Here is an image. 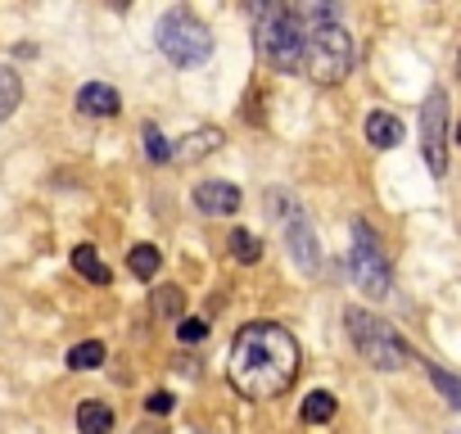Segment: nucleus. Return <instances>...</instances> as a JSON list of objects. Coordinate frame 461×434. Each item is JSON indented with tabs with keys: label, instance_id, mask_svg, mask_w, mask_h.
Instances as JSON below:
<instances>
[{
	"label": "nucleus",
	"instance_id": "1",
	"mask_svg": "<svg viewBox=\"0 0 461 434\" xmlns=\"http://www.w3.org/2000/svg\"><path fill=\"white\" fill-rule=\"evenodd\" d=\"M299 375V339L276 321H249L230 339L226 380L245 398H281Z\"/></svg>",
	"mask_w": 461,
	"mask_h": 434
},
{
	"label": "nucleus",
	"instance_id": "2",
	"mask_svg": "<svg viewBox=\"0 0 461 434\" xmlns=\"http://www.w3.org/2000/svg\"><path fill=\"white\" fill-rule=\"evenodd\" d=\"M344 326H348V339L357 344V353H362L375 371H398V366L411 362L407 339H402L384 317H375V312H366V308H348V312H344Z\"/></svg>",
	"mask_w": 461,
	"mask_h": 434
},
{
	"label": "nucleus",
	"instance_id": "3",
	"mask_svg": "<svg viewBox=\"0 0 461 434\" xmlns=\"http://www.w3.org/2000/svg\"><path fill=\"white\" fill-rule=\"evenodd\" d=\"M303 68L317 86H339L353 73V37L339 23H321L303 32Z\"/></svg>",
	"mask_w": 461,
	"mask_h": 434
},
{
	"label": "nucleus",
	"instance_id": "4",
	"mask_svg": "<svg viewBox=\"0 0 461 434\" xmlns=\"http://www.w3.org/2000/svg\"><path fill=\"white\" fill-rule=\"evenodd\" d=\"M258 50L276 73H294L303 64V23L285 5H258Z\"/></svg>",
	"mask_w": 461,
	"mask_h": 434
},
{
	"label": "nucleus",
	"instance_id": "5",
	"mask_svg": "<svg viewBox=\"0 0 461 434\" xmlns=\"http://www.w3.org/2000/svg\"><path fill=\"white\" fill-rule=\"evenodd\" d=\"M158 50H163V59L167 64H176V68H199L208 55H212V32L190 14V10H167L163 19H158Z\"/></svg>",
	"mask_w": 461,
	"mask_h": 434
},
{
	"label": "nucleus",
	"instance_id": "6",
	"mask_svg": "<svg viewBox=\"0 0 461 434\" xmlns=\"http://www.w3.org/2000/svg\"><path fill=\"white\" fill-rule=\"evenodd\" d=\"M348 267H353V281H357V290H362V294H371V299H384V294L393 290L389 258L380 254L375 236H371L362 222L353 227V258H348Z\"/></svg>",
	"mask_w": 461,
	"mask_h": 434
},
{
	"label": "nucleus",
	"instance_id": "7",
	"mask_svg": "<svg viewBox=\"0 0 461 434\" xmlns=\"http://www.w3.org/2000/svg\"><path fill=\"white\" fill-rule=\"evenodd\" d=\"M420 149L434 176H447V95L429 91L425 109H420Z\"/></svg>",
	"mask_w": 461,
	"mask_h": 434
},
{
	"label": "nucleus",
	"instance_id": "8",
	"mask_svg": "<svg viewBox=\"0 0 461 434\" xmlns=\"http://www.w3.org/2000/svg\"><path fill=\"white\" fill-rule=\"evenodd\" d=\"M285 245H290V254H294V263L308 272V276H317V267H321V249H317V236H312V222L303 212H294L290 222H285Z\"/></svg>",
	"mask_w": 461,
	"mask_h": 434
},
{
	"label": "nucleus",
	"instance_id": "9",
	"mask_svg": "<svg viewBox=\"0 0 461 434\" xmlns=\"http://www.w3.org/2000/svg\"><path fill=\"white\" fill-rule=\"evenodd\" d=\"M194 208L199 212H212V217H230L240 208V190L230 181H199L194 185Z\"/></svg>",
	"mask_w": 461,
	"mask_h": 434
},
{
	"label": "nucleus",
	"instance_id": "10",
	"mask_svg": "<svg viewBox=\"0 0 461 434\" xmlns=\"http://www.w3.org/2000/svg\"><path fill=\"white\" fill-rule=\"evenodd\" d=\"M77 109H82L86 118H118V113H122V95H118L113 86H104V82H86V86L77 91Z\"/></svg>",
	"mask_w": 461,
	"mask_h": 434
},
{
	"label": "nucleus",
	"instance_id": "11",
	"mask_svg": "<svg viewBox=\"0 0 461 434\" xmlns=\"http://www.w3.org/2000/svg\"><path fill=\"white\" fill-rule=\"evenodd\" d=\"M221 140H226V136H221L217 127H199V131H190V136H181V140L172 145V158H176V163H199V158L212 154Z\"/></svg>",
	"mask_w": 461,
	"mask_h": 434
},
{
	"label": "nucleus",
	"instance_id": "12",
	"mask_svg": "<svg viewBox=\"0 0 461 434\" xmlns=\"http://www.w3.org/2000/svg\"><path fill=\"white\" fill-rule=\"evenodd\" d=\"M366 140L375 149H393V145H402V122L393 113L375 109V113H366Z\"/></svg>",
	"mask_w": 461,
	"mask_h": 434
},
{
	"label": "nucleus",
	"instance_id": "13",
	"mask_svg": "<svg viewBox=\"0 0 461 434\" xmlns=\"http://www.w3.org/2000/svg\"><path fill=\"white\" fill-rule=\"evenodd\" d=\"M73 267H77L91 285H109V263H104L91 245H77V249H73Z\"/></svg>",
	"mask_w": 461,
	"mask_h": 434
},
{
	"label": "nucleus",
	"instance_id": "14",
	"mask_svg": "<svg viewBox=\"0 0 461 434\" xmlns=\"http://www.w3.org/2000/svg\"><path fill=\"white\" fill-rule=\"evenodd\" d=\"M335 407H339V402H335V393H330V389H312V393L303 398L299 416H303L308 425H326V420L335 416Z\"/></svg>",
	"mask_w": 461,
	"mask_h": 434
},
{
	"label": "nucleus",
	"instance_id": "15",
	"mask_svg": "<svg viewBox=\"0 0 461 434\" xmlns=\"http://www.w3.org/2000/svg\"><path fill=\"white\" fill-rule=\"evenodd\" d=\"M77 429L82 434H109L113 429V411L104 402H82L77 407Z\"/></svg>",
	"mask_w": 461,
	"mask_h": 434
},
{
	"label": "nucleus",
	"instance_id": "16",
	"mask_svg": "<svg viewBox=\"0 0 461 434\" xmlns=\"http://www.w3.org/2000/svg\"><path fill=\"white\" fill-rule=\"evenodd\" d=\"M19 100H23V82H19V73H14L10 64H0V122H5V118L19 109Z\"/></svg>",
	"mask_w": 461,
	"mask_h": 434
},
{
	"label": "nucleus",
	"instance_id": "17",
	"mask_svg": "<svg viewBox=\"0 0 461 434\" xmlns=\"http://www.w3.org/2000/svg\"><path fill=\"white\" fill-rule=\"evenodd\" d=\"M127 267H131L140 281H149V276H158V267H163V254H158L154 245H136V249L127 254Z\"/></svg>",
	"mask_w": 461,
	"mask_h": 434
},
{
	"label": "nucleus",
	"instance_id": "18",
	"mask_svg": "<svg viewBox=\"0 0 461 434\" xmlns=\"http://www.w3.org/2000/svg\"><path fill=\"white\" fill-rule=\"evenodd\" d=\"M230 258L245 263V267H254V263L263 258V240L249 236V231H230Z\"/></svg>",
	"mask_w": 461,
	"mask_h": 434
},
{
	"label": "nucleus",
	"instance_id": "19",
	"mask_svg": "<svg viewBox=\"0 0 461 434\" xmlns=\"http://www.w3.org/2000/svg\"><path fill=\"white\" fill-rule=\"evenodd\" d=\"M425 371H429V384L447 398V407H456L461 411V380L452 375V371H443V366H434V362H425Z\"/></svg>",
	"mask_w": 461,
	"mask_h": 434
},
{
	"label": "nucleus",
	"instance_id": "20",
	"mask_svg": "<svg viewBox=\"0 0 461 434\" xmlns=\"http://www.w3.org/2000/svg\"><path fill=\"white\" fill-rule=\"evenodd\" d=\"M100 362H104V344H100V339H86V344L68 348V366H73V371H95Z\"/></svg>",
	"mask_w": 461,
	"mask_h": 434
},
{
	"label": "nucleus",
	"instance_id": "21",
	"mask_svg": "<svg viewBox=\"0 0 461 434\" xmlns=\"http://www.w3.org/2000/svg\"><path fill=\"white\" fill-rule=\"evenodd\" d=\"M154 308H158V317H181L185 299H181L176 285H163V290H154Z\"/></svg>",
	"mask_w": 461,
	"mask_h": 434
},
{
	"label": "nucleus",
	"instance_id": "22",
	"mask_svg": "<svg viewBox=\"0 0 461 434\" xmlns=\"http://www.w3.org/2000/svg\"><path fill=\"white\" fill-rule=\"evenodd\" d=\"M145 154H149L154 163H167V158H172V145L163 140L158 127H145Z\"/></svg>",
	"mask_w": 461,
	"mask_h": 434
},
{
	"label": "nucleus",
	"instance_id": "23",
	"mask_svg": "<svg viewBox=\"0 0 461 434\" xmlns=\"http://www.w3.org/2000/svg\"><path fill=\"white\" fill-rule=\"evenodd\" d=\"M203 335H208V326H203L199 317H181V321H176V339H185V344H199Z\"/></svg>",
	"mask_w": 461,
	"mask_h": 434
},
{
	"label": "nucleus",
	"instance_id": "24",
	"mask_svg": "<svg viewBox=\"0 0 461 434\" xmlns=\"http://www.w3.org/2000/svg\"><path fill=\"white\" fill-rule=\"evenodd\" d=\"M145 407H149L154 416H167V411H172V393H167V389H154V393L145 398Z\"/></svg>",
	"mask_w": 461,
	"mask_h": 434
},
{
	"label": "nucleus",
	"instance_id": "25",
	"mask_svg": "<svg viewBox=\"0 0 461 434\" xmlns=\"http://www.w3.org/2000/svg\"><path fill=\"white\" fill-rule=\"evenodd\" d=\"M456 145H461V127H456Z\"/></svg>",
	"mask_w": 461,
	"mask_h": 434
},
{
	"label": "nucleus",
	"instance_id": "26",
	"mask_svg": "<svg viewBox=\"0 0 461 434\" xmlns=\"http://www.w3.org/2000/svg\"><path fill=\"white\" fill-rule=\"evenodd\" d=\"M456 73H461V55H456Z\"/></svg>",
	"mask_w": 461,
	"mask_h": 434
}]
</instances>
